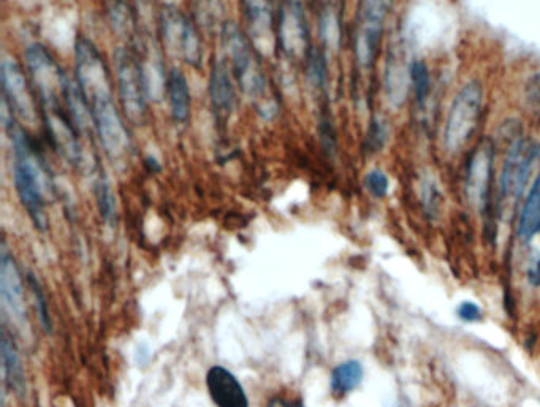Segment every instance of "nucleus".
Listing matches in <instances>:
<instances>
[{"mask_svg":"<svg viewBox=\"0 0 540 407\" xmlns=\"http://www.w3.org/2000/svg\"><path fill=\"white\" fill-rule=\"evenodd\" d=\"M248 37L257 53L268 56L278 48L276 0H243Z\"/></svg>","mask_w":540,"mask_h":407,"instance_id":"4468645a","label":"nucleus"},{"mask_svg":"<svg viewBox=\"0 0 540 407\" xmlns=\"http://www.w3.org/2000/svg\"><path fill=\"white\" fill-rule=\"evenodd\" d=\"M420 198H422L423 211H425L426 216H438L442 206V195L436 179L430 178V176L423 179L422 186H420Z\"/></svg>","mask_w":540,"mask_h":407,"instance_id":"c756f323","label":"nucleus"},{"mask_svg":"<svg viewBox=\"0 0 540 407\" xmlns=\"http://www.w3.org/2000/svg\"><path fill=\"white\" fill-rule=\"evenodd\" d=\"M27 282L31 284L32 292H34L35 305H37V314H39L40 324L46 333H51V316L48 301H46L45 293L40 286L39 279L35 278L34 273H29Z\"/></svg>","mask_w":540,"mask_h":407,"instance_id":"2f4dec72","label":"nucleus"},{"mask_svg":"<svg viewBox=\"0 0 540 407\" xmlns=\"http://www.w3.org/2000/svg\"><path fill=\"white\" fill-rule=\"evenodd\" d=\"M210 97L216 118L227 121L235 111L236 94L232 69L225 58H216L211 64Z\"/></svg>","mask_w":540,"mask_h":407,"instance_id":"dca6fc26","label":"nucleus"},{"mask_svg":"<svg viewBox=\"0 0 540 407\" xmlns=\"http://www.w3.org/2000/svg\"><path fill=\"white\" fill-rule=\"evenodd\" d=\"M319 135L325 151H327V153H335L336 145H338V138H336L335 126H333V121H331L327 110H322V113H320Z\"/></svg>","mask_w":540,"mask_h":407,"instance_id":"473e14b6","label":"nucleus"},{"mask_svg":"<svg viewBox=\"0 0 540 407\" xmlns=\"http://www.w3.org/2000/svg\"><path fill=\"white\" fill-rule=\"evenodd\" d=\"M96 198L99 206L100 216L107 224L113 225L116 222V198L111 189L110 183L105 176L100 175L96 181Z\"/></svg>","mask_w":540,"mask_h":407,"instance_id":"cd10ccee","label":"nucleus"},{"mask_svg":"<svg viewBox=\"0 0 540 407\" xmlns=\"http://www.w3.org/2000/svg\"><path fill=\"white\" fill-rule=\"evenodd\" d=\"M75 73L86 102L113 94L107 62L91 40L80 37L75 43Z\"/></svg>","mask_w":540,"mask_h":407,"instance_id":"9b49d317","label":"nucleus"},{"mask_svg":"<svg viewBox=\"0 0 540 407\" xmlns=\"http://www.w3.org/2000/svg\"><path fill=\"white\" fill-rule=\"evenodd\" d=\"M292 2H298V4L306 5V2H308V0H292Z\"/></svg>","mask_w":540,"mask_h":407,"instance_id":"c9c22d12","label":"nucleus"},{"mask_svg":"<svg viewBox=\"0 0 540 407\" xmlns=\"http://www.w3.org/2000/svg\"><path fill=\"white\" fill-rule=\"evenodd\" d=\"M2 365H4L5 382L16 395L26 392V374L21 362L20 350L16 347L15 338L8 331L7 325H2Z\"/></svg>","mask_w":540,"mask_h":407,"instance_id":"aec40b11","label":"nucleus"},{"mask_svg":"<svg viewBox=\"0 0 540 407\" xmlns=\"http://www.w3.org/2000/svg\"><path fill=\"white\" fill-rule=\"evenodd\" d=\"M395 4L396 0H360L354 34L355 61L360 69L371 70L376 65Z\"/></svg>","mask_w":540,"mask_h":407,"instance_id":"39448f33","label":"nucleus"},{"mask_svg":"<svg viewBox=\"0 0 540 407\" xmlns=\"http://www.w3.org/2000/svg\"><path fill=\"white\" fill-rule=\"evenodd\" d=\"M409 94L419 107H425L433 92V73L425 59L415 58L407 64Z\"/></svg>","mask_w":540,"mask_h":407,"instance_id":"4be33fe9","label":"nucleus"},{"mask_svg":"<svg viewBox=\"0 0 540 407\" xmlns=\"http://www.w3.org/2000/svg\"><path fill=\"white\" fill-rule=\"evenodd\" d=\"M496 143L493 138H482L472 146L464 162V197L479 213L487 214L493 200L495 183Z\"/></svg>","mask_w":540,"mask_h":407,"instance_id":"423d86ee","label":"nucleus"},{"mask_svg":"<svg viewBox=\"0 0 540 407\" xmlns=\"http://www.w3.org/2000/svg\"><path fill=\"white\" fill-rule=\"evenodd\" d=\"M267 407H305L303 401L298 398H286V396H274Z\"/></svg>","mask_w":540,"mask_h":407,"instance_id":"f704fd0d","label":"nucleus"},{"mask_svg":"<svg viewBox=\"0 0 540 407\" xmlns=\"http://www.w3.org/2000/svg\"><path fill=\"white\" fill-rule=\"evenodd\" d=\"M113 59L122 111L134 126H143L148 111V92L140 56L129 46H119L113 54Z\"/></svg>","mask_w":540,"mask_h":407,"instance_id":"0eeeda50","label":"nucleus"},{"mask_svg":"<svg viewBox=\"0 0 540 407\" xmlns=\"http://www.w3.org/2000/svg\"><path fill=\"white\" fill-rule=\"evenodd\" d=\"M485 84L479 78L464 81L450 100L442 122L441 145L447 156H458L474 143L485 110Z\"/></svg>","mask_w":540,"mask_h":407,"instance_id":"7ed1b4c3","label":"nucleus"},{"mask_svg":"<svg viewBox=\"0 0 540 407\" xmlns=\"http://www.w3.org/2000/svg\"><path fill=\"white\" fill-rule=\"evenodd\" d=\"M457 316L461 322L466 324H476L483 319V311L474 301H463L457 308Z\"/></svg>","mask_w":540,"mask_h":407,"instance_id":"72a5a7b5","label":"nucleus"},{"mask_svg":"<svg viewBox=\"0 0 540 407\" xmlns=\"http://www.w3.org/2000/svg\"><path fill=\"white\" fill-rule=\"evenodd\" d=\"M27 72L39 99L40 110H54L65 107V88L69 77L54 61L50 51L42 43H32L24 51Z\"/></svg>","mask_w":540,"mask_h":407,"instance_id":"6e6552de","label":"nucleus"},{"mask_svg":"<svg viewBox=\"0 0 540 407\" xmlns=\"http://www.w3.org/2000/svg\"><path fill=\"white\" fill-rule=\"evenodd\" d=\"M211 400L217 407H249L248 395L235 374L224 366H213L206 374Z\"/></svg>","mask_w":540,"mask_h":407,"instance_id":"f3484780","label":"nucleus"},{"mask_svg":"<svg viewBox=\"0 0 540 407\" xmlns=\"http://www.w3.org/2000/svg\"><path fill=\"white\" fill-rule=\"evenodd\" d=\"M320 39L328 50H338L341 43V20L333 5L324 8L320 15Z\"/></svg>","mask_w":540,"mask_h":407,"instance_id":"a878e982","label":"nucleus"},{"mask_svg":"<svg viewBox=\"0 0 540 407\" xmlns=\"http://www.w3.org/2000/svg\"><path fill=\"white\" fill-rule=\"evenodd\" d=\"M167 53L198 69L202 65L203 48L197 27L176 5L168 4L159 10V29Z\"/></svg>","mask_w":540,"mask_h":407,"instance_id":"1a4fd4ad","label":"nucleus"},{"mask_svg":"<svg viewBox=\"0 0 540 407\" xmlns=\"http://www.w3.org/2000/svg\"><path fill=\"white\" fill-rule=\"evenodd\" d=\"M195 23L202 27L203 31H221L224 26V2L222 0H192Z\"/></svg>","mask_w":540,"mask_h":407,"instance_id":"b1692460","label":"nucleus"},{"mask_svg":"<svg viewBox=\"0 0 540 407\" xmlns=\"http://www.w3.org/2000/svg\"><path fill=\"white\" fill-rule=\"evenodd\" d=\"M2 89H4V103L10 108L16 118L27 124H35L39 118L37 107V94L34 86L27 81L21 65L12 58L2 61Z\"/></svg>","mask_w":540,"mask_h":407,"instance_id":"f8f14e48","label":"nucleus"},{"mask_svg":"<svg viewBox=\"0 0 540 407\" xmlns=\"http://www.w3.org/2000/svg\"><path fill=\"white\" fill-rule=\"evenodd\" d=\"M537 235H540V172L534 176L517 217V238L521 243L529 244Z\"/></svg>","mask_w":540,"mask_h":407,"instance_id":"a211bd4d","label":"nucleus"},{"mask_svg":"<svg viewBox=\"0 0 540 407\" xmlns=\"http://www.w3.org/2000/svg\"><path fill=\"white\" fill-rule=\"evenodd\" d=\"M88 105L91 108L94 130L105 154L113 162L126 160L132 149V140H130L126 121L122 119L121 111L116 107L113 94L89 100Z\"/></svg>","mask_w":540,"mask_h":407,"instance_id":"9d476101","label":"nucleus"},{"mask_svg":"<svg viewBox=\"0 0 540 407\" xmlns=\"http://www.w3.org/2000/svg\"><path fill=\"white\" fill-rule=\"evenodd\" d=\"M0 295L7 311L18 324H26V303H24L23 279L20 268L13 255L8 252L7 244L0 252Z\"/></svg>","mask_w":540,"mask_h":407,"instance_id":"2eb2a0df","label":"nucleus"},{"mask_svg":"<svg viewBox=\"0 0 540 407\" xmlns=\"http://www.w3.org/2000/svg\"><path fill=\"white\" fill-rule=\"evenodd\" d=\"M305 65L306 77H308L309 83L312 84V88H316L317 91H322L325 94L328 86V65L324 51L312 46L308 56L305 58Z\"/></svg>","mask_w":540,"mask_h":407,"instance_id":"393cba45","label":"nucleus"},{"mask_svg":"<svg viewBox=\"0 0 540 407\" xmlns=\"http://www.w3.org/2000/svg\"><path fill=\"white\" fill-rule=\"evenodd\" d=\"M167 99L173 119L181 124L189 121L192 110L191 91L186 75L178 67H172L168 72Z\"/></svg>","mask_w":540,"mask_h":407,"instance_id":"412c9836","label":"nucleus"},{"mask_svg":"<svg viewBox=\"0 0 540 407\" xmlns=\"http://www.w3.org/2000/svg\"><path fill=\"white\" fill-rule=\"evenodd\" d=\"M523 103L528 115L540 121V69L529 73L523 86Z\"/></svg>","mask_w":540,"mask_h":407,"instance_id":"c85d7f7f","label":"nucleus"},{"mask_svg":"<svg viewBox=\"0 0 540 407\" xmlns=\"http://www.w3.org/2000/svg\"><path fill=\"white\" fill-rule=\"evenodd\" d=\"M306 5L284 0L279 8L278 48L289 59H305L311 50Z\"/></svg>","mask_w":540,"mask_h":407,"instance_id":"ddd939ff","label":"nucleus"},{"mask_svg":"<svg viewBox=\"0 0 540 407\" xmlns=\"http://www.w3.org/2000/svg\"><path fill=\"white\" fill-rule=\"evenodd\" d=\"M540 164V140L523 134L507 143L498 178L501 205H517L533 183Z\"/></svg>","mask_w":540,"mask_h":407,"instance_id":"20e7f679","label":"nucleus"},{"mask_svg":"<svg viewBox=\"0 0 540 407\" xmlns=\"http://www.w3.org/2000/svg\"><path fill=\"white\" fill-rule=\"evenodd\" d=\"M363 184H365L366 191L379 200L387 197L388 192H390V178L382 168H371L369 172H366Z\"/></svg>","mask_w":540,"mask_h":407,"instance_id":"7c9ffc66","label":"nucleus"},{"mask_svg":"<svg viewBox=\"0 0 540 407\" xmlns=\"http://www.w3.org/2000/svg\"><path fill=\"white\" fill-rule=\"evenodd\" d=\"M363 371L362 363L358 360H346L339 363L333 371H331V392L335 396H346L354 392L355 388L362 384Z\"/></svg>","mask_w":540,"mask_h":407,"instance_id":"5701e85b","label":"nucleus"},{"mask_svg":"<svg viewBox=\"0 0 540 407\" xmlns=\"http://www.w3.org/2000/svg\"><path fill=\"white\" fill-rule=\"evenodd\" d=\"M221 42L224 48L225 59L229 61L233 78L240 86L241 91L255 102L259 115L265 119H273L278 113V105L268 89L267 77L263 73L262 65L257 59V50L249 40L248 35L241 31V27L233 21H225L221 29Z\"/></svg>","mask_w":540,"mask_h":407,"instance_id":"f03ea898","label":"nucleus"},{"mask_svg":"<svg viewBox=\"0 0 540 407\" xmlns=\"http://www.w3.org/2000/svg\"><path fill=\"white\" fill-rule=\"evenodd\" d=\"M107 13L115 34L126 42V46L137 51L140 45V27L134 10L126 0H108Z\"/></svg>","mask_w":540,"mask_h":407,"instance_id":"6ab92c4d","label":"nucleus"},{"mask_svg":"<svg viewBox=\"0 0 540 407\" xmlns=\"http://www.w3.org/2000/svg\"><path fill=\"white\" fill-rule=\"evenodd\" d=\"M4 126L12 143L13 181L16 192L35 227L48 229L45 200V170L39 151L26 130L16 124L15 115L4 103Z\"/></svg>","mask_w":540,"mask_h":407,"instance_id":"f257e3e1","label":"nucleus"},{"mask_svg":"<svg viewBox=\"0 0 540 407\" xmlns=\"http://www.w3.org/2000/svg\"><path fill=\"white\" fill-rule=\"evenodd\" d=\"M388 135H390V127L384 116H373L369 121L368 130L365 135V151L369 154H377L384 151L387 145Z\"/></svg>","mask_w":540,"mask_h":407,"instance_id":"bb28decb","label":"nucleus"}]
</instances>
